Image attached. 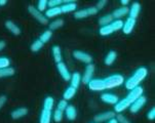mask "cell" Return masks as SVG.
Listing matches in <instances>:
<instances>
[{"label":"cell","mask_w":155,"mask_h":123,"mask_svg":"<svg viewBox=\"0 0 155 123\" xmlns=\"http://www.w3.org/2000/svg\"><path fill=\"white\" fill-rule=\"evenodd\" d=\"M37 10L40 12H43L44 10H46L47 8V0H40V1H38L37 3Z\"/></svg>","instance_id":"35"},{"label":"cell","mask_w":155,"mask_h":123,"mask_svg":"<svg viewBox=\"0 0 155 123\" xmlns=\"http://www.w3.org/2000/svg\"><path fill=\"white\" fill-rule=\"evenodd\" d=\"M51 53H52V57H54V62L57 63H61L62 60H63V57H62V50H61V47L58 45H54L51 48Z\"/></svg>","instance_id":"22"},{"label":"cell","mask_w":155,"mask_h":123,"mask_svg":"<svg viewBox=\"0 0 155 123\" xmlns=\"http://www.w3.org/2000/svg\"><path fill=\"white\" fill-rule=\"evenodd\" d=\"M61 14H62L61 8H60V6H58V7H52V8L47 9L44 15H45V18L48 20V19H52V18H56Z\"/></svg>","instance_id":"24"},{"label":"cell","mask_w":155,"mask_h":123,"mask_svg":"<svg viewBox=\"0 0 155 123\" xmlns=\"http://www.w3.org/2000/svg\"><path fill=\"white\" fill-rule=\"evenodd\" d=\"M15 74V70L12 67H6L3 69H0V78H6V77H12Z\"/></svg>","instance_id":"25"},{"label":"cell","mask_w":155,"mask_h":123,"mask_svg":"<svg viewBox=\"0 0 155 123\" xmlns=\"http://www.w3.org/2000/svg\"><path fill=\"white\" fill-rule=\"evenodd\" d=\"M143 92H144V89L143 87H141V86H138V87L134 88V89L130 90V92H128V95H127V98L125 99L132 105L134 102L136 101V99H138L140 96L143 95Z\"/></svg>","instance_id":"6"},{"label":"cell","mask_w":155,"mask_h":123,"mask_svg":"<svg viewBox=\"0 0 155 123\" xmlns=\"http://www.w3.org/2000/svg\"><path fill=\"white\" fill-rule=\"evenodd\" d=\"M54 106V99L51 96H46L43 102V109L47 111H51Z\"/></svg>","instance_id":"30"},{"label":"cell","mask_w":155,"mask_h":123,"mask_svg":"<svg viewBox=\"0 0 155 123\" xmlns=\"http://www.w3.org/2000/svg\"><path fill=\"white\" fill-rule=\"evenodd\" d=\"M115 118H116V120H117V122H118V123H132V122L130 121V120H128V119L127 118V117H124V116H123V115H121V114H117Z\"/></svg>","instance_id":"40"},{"label":"cell","mask_w":155,"mask_h":123,"mask_svg":"<svg viewBox=\"0 0 155 123\" xmlns=\"http://www.w3.org/2000/svg\"><path fill=\"white\" fill-rule=\"evenodd\" d=\"M147 119L151 120V121L155 119V108L154 107H152L150 109V111H148V113H147Z\"/></svg>","instance_id":"41"},{"label":"cell","mask_w":155,"mask_h":123,"mask_svg":"<svg viewBox=\"0 0 155 123\" xmlns=\"http://www.w3.org/2000/svg\"><path fill=\"white\" fill-rule=\"evenodd\" d=\"M28 11H29V14L32 15V17L36 21H37L38 23H40L41 25L46 26V25L49 24L48 20H47L46 18H45V15H44L42 12L38 11L37 8H36V7H34L33 5H29V6H28Z\"/></svg>","instance_id":"3"},{"label":"cell","mask_w":155,"mask_h":123,"mask_svg":"<svg viewBox=\"0 0 155 123\" xmlns=\"http://www.w3.org/2000/svg\"><path fill=\"white\" fill-rule=\"evenodd\" d=\"M146 102H147L146 96H144V95L140 96V98H139L138 99H136V101L130 106V111L132 112L133 114L138 113V112L140 111L144 106H145Z\"/></svg>","instance_id":"9"},{"label":"cell","mask_w":155,"mask_h":123,"mask_svg":"<svg viewBox=\"0 0 155 123\" xmlns=\"http://www.w3.org/2000/svg\"><path fill=\"white\" fill-rule=\"evenodd\" d=\"M64 112H65V115H66L67 119L70 120V121H74L76 119V117H77V110H76L75 107L72 106V105H68Z\"/></svg>","instance_id":"18"},{"label":"cell","mask_w":155,"mask_h":123,"mask_svg":"<svg viewBox=\"0 0 155 123\" xmlns=\"http://www.w3.org/2000/svg\"><path fill=\"white\" fill-rule=\"evenodd\" d=\"M136 26V20L132 19V18H127L125 22H123V27H122V31L125 35H128L133 32V30L135 29Z\"/></svg>","instance_id":"14"},{"label":"cell","mask_w":155,"mask_h":123,"mask_svg":"<svg viewBox=\"0 0 155 123\" xmlns=\"http://www.w3.org/2000/svg\"><path fill=\"white\" fill-rule=\"evenodd\" d=\"M51 111H47V110H42L40 114V118H39V123H51Z\"/></svg>","instance_id":"26"},{"label":"cell","mask_w":155,"mask_h":123,"mask_svg":"<svg viewBox=\"0 0 155 123\" xmlns=\"http://www.w3.org/2000/svg\"><path fill=\"white\" fill-rule=\"evenodd\" d=\"M63 26H64V20H62V19H57V20L52 21L51 24H48V27H49L48 30L54 31V30H58V29L62 28Z\"/></svg>","instance_id":"28"},{"label":"cell","mask_w":155,"mask_h":123,"mask_svg":"<svg viewBox=\"0 0 155 123\" xmlns=\"http://www.w3.org/2000/svg\"><path fill=\"white\" fill-rule=\"evenodd\" d=\"M128 18H132V19H135L137 20V18L139 17L140 15V11H141V4L139 2H134L132 4V6L128 8Z\"/></svg>","instance_id":"17"},{"label":"cell","mask_w":155,"mask_h":123,"mask_svg":"<svg viewBox=\"0 0 155 123\" xmlns=\"http://www.w3.org/2000/svg\"><path fill=\"white\" fill-rule=\"evenodd\" d=\"M116 57H117V53L116 51L114 50H110L107 56L105 57V60H104V63L106 66H111V65L114 64V62L116 61Z\"/></svg>","instance_id":"23"},{"label":"cell","mask_w":155,"mask_h":123,"mask_svg":"<svg viewBox=\"0 0 155 123\" xmlns=\"http://www.w3.org/2000/svg\"><path fill=\"white\" fill-rule=\"evenodd\" d=\"M75 95H76V89L73 87H71V86H69V87L64 91V93H63V99H65V101L68 102V101H70V99H72L73 98H74Z\"/></svg>","instance_id":"27"},{"label":"cell","mask_w":155,"mask_h":123,"mask_svg":"<svg viewBox=\"0 0 155 123\" xmlns=\"http://www.w3.org/2000/svg\"><path fill=\"white\" fill-rule=\"evenodd\" d=\"M94 73V65L93 64H88L86 65L84 73H83V76H81V82L83 84H88V82L91 80Z\"/></svg>","instance_id":"8"},{"label":"cell","mask_w":155,"mask_h":123,"mask_svg":"<svg viewBox=\"0 0 155 123\" xmlns=\"http://www.w3.org/2000/svg\"><path fill=\"white\" fill-rule=\"evenodd\" d=\"M101 101L108 105H116L118 101H119V99H118L117 95H112V93H102Z\"/></svg>","instance_id":"15"},{"label":"cell","mask_w":155,"mask_h":123,"mask_svg":"<svg viewBox=\"0 0 155 123\" xmlns=\"http://www.w3.org/2000/svg\"><path fill=\"white\" fill-rule=\"evenodd\" d=\"M10 61L7 57H0V69H3V68L9 67Z\"/></svg>","instance_id":"39"},{"label":"cell","mask_w":155,"mask_h":123,"mask_svg":"<svg viewBox=\"0 0 155 123\" xmlns=\"http://www.w3.org/2000/svg\"><path fill=\"white\" fill-rule=\"evenodd\" d=\"M27 114H28V109L22 107V108H18L14 110V111L12 112V114H10V116H12V119L18 120V119H21V118H23V117H25Z\"/></svg>","instance_id":"20"},{"label":"cell","mask_w":155,"mask_h":123,"mask_svg":"<svg viewBox=\"0 0 155 123\" xmlns=\"http://www.w3.org/2000/svg\"><path fill=\"white\" fill-rule=\"evenodd\" d=\"M130 104L125 99V98L123 99H120L118 101V103L114 106V112L115 113H121L124 110H127V108H130Z\"/></svg>","instance_id":"19"},{"label":"cell","mask_w":155,"mask_h":123,"mask_svg":"<svg viewBox=\"0 0 155 123\" xmlns=\"http://www.w3.org/2000/svg\"><path fill=\"white\" fill-rule=\"evenodd\" d=\"M111 26L113 32H116V31H119V30H122V27H123V21L122 20H113V22L110 24Z\"/></svg>","instance_id":"32"},{"label":"cell","mask_w":155,"mask_h":123,"mask_svg":"<svg viewBox=\"0 0 155 123\" xmlns=\"http://www.w3.org/2000/svg\"><path fill=\"white\" fill-rule=\"evenodd\" d=\"M70 82H71V87L77 89V88L79 87L80 83H81V75H80V73H78V72L73 73V74L71 75Z\"/></svg>","instance_id":"21"},{"label":"cell","mask_w":155,"mask_h":123,"mask_svg":"<svg viewBox=\"0 0 155 123\" xmlns=\"http://www.w3.org/2000/svg\"><path fill=\"white\" fill-rule=\"evenodd\" d=\"M6 46V43H5L4 40H0V51H2Z\"/></svg>","instance_id":"44"},{"label":"cell","mask_w":155,"mask_h":123,"mask_svg":"<svg viewBox=\"0 0 155 123\" xmlns=\"http://www.w3.org/2000/svg\"><path fill=\"white\" fill-rule=\"evenodd\" d=\"M7 4L6 0H0V6H4V5Z\"/></svg>","instance_id":"46"},{"label":"cell","mask_w":155,"mask_h":123,"mask_svg":"<svg viewBox=\"0 0 155 123\" xmlns=\"http://www.w3.org/2000/svg\"><path fill=\"white\" fill-rule=\"evenodd\" d=\"M7 102V96L4 95H0V110H1L2 108L4 107L5 103Z\"/></svg>","instance_id":"43"},{"label":"cell","mask_w":155,"mask_h":123,"mask_svg":"<svg viewBox=\"0 0 155 123\" xmlns=\"http://www.w3.org/2000/svg\"><path fill=\"white\" fill-rule=\"evenodd\" d=\"M57 70L59 72V74L61 75V77L64 79L65 81H70V78H71V74L68 70V68L66 66L65 63H58L57 64Z\"/></svg>","instance_id":"11"},{"label":"cell","mask_w":155,"mask_h":123,"mask_svg":"<svg viewBox=\"0 0 155 123\" xmlns=\"http://www.w3.org/2000/svg\"><path fill=\"white\" fill-rule=\"evenodd\" d=\"M108 123H118V122H117L116 118H113V119H111V120H109V122H108Z\"/></svg>","instance_id":"47"},{"label":"cell","mask_w":155,"mask_h":123,"mask_svg":"<svg viewBox=\"0 0 155 123\" xmlns=\"http://www.w3.org/2000/svg\"><path fill=\"white\" fill-rule=\"evenodd\" d=\"M148 75V69L145 67H141L136 70V72L125 81V88L128 90H132L134 88L140 86V83L143 81Z\"/></svg>","instance_id":"1"},{"label":"cell","mask_w":155,"mask_h":123,"mask_svg":"<svg viewBox=\"0 0 155 123\" xmlns=\"http://www.w3.org/2000/svg\"><path fill=\"white\" fill-rule=\"evenodd\" d=\"M99 10L96 8V6H91L87 7V8L84 9H80L75 11L74 14V19L76 20H82V19H86V18L91 17V15H96L98 14Z\"/></svg>","instance_id":"4"},{"label":"cell","mask_w":155,"mask_h":123,"mask_svg":"<svg viewBox=\"0 0 155 123\" xmlns=\"http://www.w3.org/2000/svg\"><path fill=\"white\" fill-rule=\"evenodd\" d=\"M67 106H68V102L65 101V99H61V101L58 103L57 110H59V111H61V112H64L65 109L67 108Z\"/></svg>","instance_id":"38"},{"label":"cell","mask_w":155,"mask_h":123,"mask_svg":"<svg viewBox=\"0 0 155 123\" xmlns=\"http://www.w3.org/2000/svg\"><path fill=\"white\" fill-rule=\"evenodd\" d=\"M63 117H64V112H61V111H59V110H56V111H54V122H57V123L61 122L63 120Z\"/></svg>","instance_id":"36"},{"label":"cell","mask_w":155,"mask_h":123,"mask_svg":"<svg viewBox=\"0 0 155 123\" xmlns=\"http://www.w3.org/2000/svg\"><path fill=\"white\" fill-rule=\"evenodd\" d=\"M104 84H105V88L106 89H111V88L117 87V86H120L123 84L124 82V78H123L122 75L120 74H115V75H111L109 77L103 79Z\"/></svg>","instance_id":"2"},{"label":"cell","mask_w":155,"mask_h":123,"mask_svg":"<svg viewBox=\"0 0 155 123\" xmlns=\"http://www.w3.org/2000/svg\"><path fill=\"white\" fill-rule=\"evenodd\" d=\"M99 33L101 36H108V35H111V34H113L114 32H113L111 26L108 25V26H103V27L100 28Z\"/></svg>","instance_id":"33"},{"label":"cell","mask_w":155,"mask_h":123,"mask_svg":"<svg viewBox=\"0 0 155 123\" xmlns=\"http://www.w3.org/2000/svg\"><path fill=\"white\" fill-rule=\"evenodd\" d=\"M4 25H5V28H6L7 30L12 34V35H15V36L21 35V29H20V27H18V25L15 24V22L8 20V21L5 22Z\"/></svg>","instance_id":"16"},{"label":"cell","mask_w":155,"mask_h":123,"mask_svg":"<svg viewBox=\"0 0 155 123\" xmlns=\"http://www.w3.org/2000/svg\"><path fill=\"white\" fill-rule=\"evenodd\" d=\"M51 37H52V31L46 30V31H44V32L40 35V37H39V40H40L41 42H42L43 45H44V44L47 43L49 40H51Z\"/></svg>","instance_id":"31"},{"label":"cell","mask_w":155,"mask_h":123,"mask_svg":"<svg viewBox=\"0 0 155 123\" xmlns=\"http://www.w3.org/2000/svg\"><path fill=\"white\" fill-rule=\"evenodd\" d=\"M108 3V1H106V0H101V1H99L98 3H97V6L96 8L98 10H101L103 9L105 6H106V4Z\"/></svg>","instance_id":"42"},{"label":"cell","mask_w":155,"mask_h":123,"mask_svg":"<svg viewBox=\"0 0 155 123\" xmlns=\"http://www.w3.org/2000/svg\"><path fill=\"white\" fill-rule=\"evenodd\" d=\"M87 85L88 89L91 91H103L104 89H106L103 79H91Z\"/></svg>","instance_id":"10"},{"label":"cell","mask_w":155,"mask_h":123,"mask_svg":"<svg viewBox=\"0 0 155 123\" xmlns=\"http://www.w3.org/2000/svg\"><path fill=\"white\" fill-rule=\"evenodd\" d=\"M63 4L62 0H51V1H47V7H58V6H61Z\"/></svg>","instance_id":"37"},{"label":"cell","mask_w":155,"mask_h":123,"mask_svg":"<svg viewBox=\"0 0 155 123\" xmlns=\"http://www.w3.org/2000/svg\"><path fill=\"white\" fill-rule=\"evenodd\" d=\"M128 7L127 6H121L119 8H116L115 10H113V12L111 14L113 20H121L122 18H124L125 15H128Z\"/></svg>","instance_id":"13"},{"label":"cell","mask_w":155,"mask_h":123,"mask_svg":"<svg viewBox=\"0 0 155 123\" xmlns=\"http://www.w3.org/2000/svg\"><path fill=\"white\" fill-rule=\"evenodd\" d=\"M128 3H130L128 0H121V1H120V4H121L122 6H127Z\"/></svg>","instance_id":"45"},{"label":"cell","mask_w":155,"mask_h":123,"mask_svg":"<svg viewBox=\"0 0 155 123\" xmlns=\"http://www.w3.org/2000/svg\"><path fill=\"white\" fill-rule=\"evenodd\" d=\"M73 57L77 61H79L81 63H84V64H91L93 62V57L91 54L86 53L84 51L81 50H74L73 51Z\"/></svg>","instance_id":"5"},{"label":"cell","mask_w":155,"mask_h":123,"mask_svg":"<svg viewBox=\"0 0 155 123\" xmlns=\"http://www.w3.org/2000/svg\"><path fill=\"white\" fill-rule=\"evenodd\" d=\"M113 22V18L111 15H103V17H101L98 21L99 25L101 26V27H103V26H108L110 25L111 23Z\"/></svg>","instance_id":"29"},{"label":"cell","mask_w":155,"mask_h":123,"mask_svg":"<svg viewBox=\"0 0 155 123\" xmlns=\"http://www.w3.org/2000/svg\"><path fill=\"white\" fill-rule=\"evenodd\" d=\"M42 47H43V44H42V42H41V41L38 39V40H35L32 44H31L30 50L32 51V52H38Z\"/></svg>","instance_id":"34"},{"label":"cell","mask_w":155,"mask_h":123,"mask_svg":"<svg viewBox=\"0 0 155 123\" xmlns=\"http://www.w3.org/2000/svg\"><path fill=\"white\" fill-rule=\"evenodd\" d=\"M62 14H69V12L75 11L77 8V4L74 1H63V4L60 6Z\"/></svg>","instance_id":"12"},{"label":"cell","mask_w":155,"mask_h":123,"mask_svg":"<svg viewBox=\"0 0 155 123\" xmlns=\"http://www.w3.org/2000/svg\"><path fill=\"white\" fill-rule=\"evenodd\" d=\"M116 117V113L114 111H107L103 112V113H99L94 117V122H105V121H109L113 118Z\"/></svg>","instance_id":"7"}]
</instances>
